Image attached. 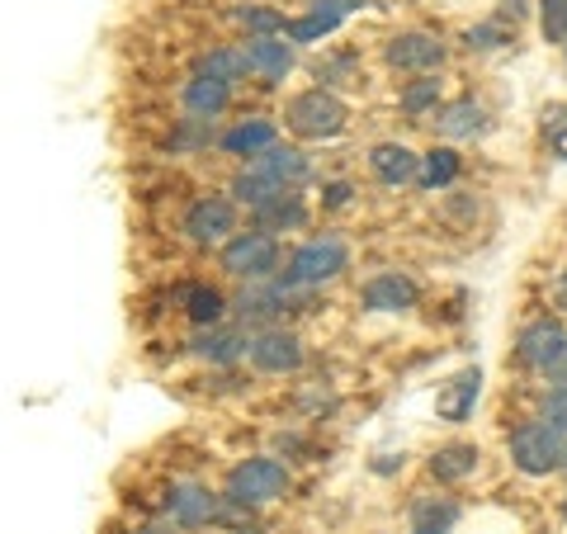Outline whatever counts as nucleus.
Here are the masks:
<instances>
[{
  "mask_svg": "<svg viewBox=\"0 0 567 534\" xmlns=\"http://www.w3.org/2000/svg\"><path fill=\"white\" fill-rule=\"evenodd\" d=\"M477 398H483V369L464 364V369H454L450 379L440 383V393H435V417L445 421V425H464V421L473 417Z\"/></svg>",
  "mask_w": 567,
  "mask_h": 534,
  "instance_id": "obj_16",
  "label": "nucleus"
},
{
  "mask_svg": "<svg viewBox=\"0 0 567 534\" xmlns=\"http://www.w3.org/2000/svg\"><path fill=\"white\" fill-rule=\"evenodd\" d=\"M398 110L406 123H435V114L445 110V76H412L398 91Z\"/></svg>",
  "mask_w": 567,
  "mask_h": 534,
  "instance_id": "obj_24",
  "label": "nucleus"
},
{
  "mask_svg": "<svg viewBox=\"0 0 567 534\" xmlns=\"http://www.w3.org/2000/svg\"><path fill=\"white\" fill-rule=\"evenodd\" d=\"M336 29H341V20H327V14L298 10V14H289V33H284V39H289V43H298V48H312V43L331 39Z\"/></svg>",
  "mask_w": 567,
  "mask_h": 534,
  "instance_id": "obj_31",
  "label": "nucleus"
},
{
  "mask_svg": "<svg viewBox=\"0 0 567 534\" xmlns=\"http://www.w3.org/2000/svg\"><path fill=\"white\" fill-rule=\"evenodd\" d=\"M223 492H213L199 477H175L162 492V515L181 530H218L223 525Z\"/></svg>",
  "mask_w": 567,
  "mask_h": 534,
  "instance_id": "obj_9",
  "label": "nucleus"
},
{
  "mask_svg": "<svg viewBox=\"0 0 567 534\" xmlns=\"http://www.w3.org/2000/svg\"><path fill=\"white\" fill-rule=\"evenodd\" d=\"M275 450H279L284 459H298V454L308 450V440L298 435V431H279V435H275Z\"/></svg>",
  "mask_w": 567,
  "mask_h": 534,
  "instance_id": "obj_39",
  "label": "nucleus"
},
{
  "mask_svg": "<svg viewBox=\"0 0 567 534\" xmlns=\"http://www.w3.org/2000/svg\"><path fill=\"white\" fill-rule=\"evenodd\" d=\"M270 147H279V119H270V114H241V119L227 123L223 137H218V152L233 156L241 166H251L256 156H265Z\"/></svg>",
  "mask_w": 567,
  "mask_h": 534,
  "instance_id": "obj_14",
  "label": "nucleus"
},
{
  "mask_svg": "<svg viewBox=\"0 0 567 534\" xmlns=\"http://www.w3.org/2000/svg\"><path fill=\"white\" fill-rule=\"evenodd\" d=\"M369 175L383 185V189H402V185H416L421 181V152L416 147H406V142H374L369 147Z\"/></svg>",
  "mask_w": 567,
  "mask_h": 534,
  "instance_id": "obj_15",
  "label": "nucleus"
},
{
  "mask_svg": "<svg viewBox=\"0 0 567 534\" xmlns=\"http://www.w3.org/2000/svg\"><path fill=\"white\" fill-rule=\"evenodd\" d=\"M251 171L265 175V181L279 185V189H303L312 175H317V171H312V156L298 147V142H279V147H270L265 156H256Z\"/></svg>",
  "mask_w": 567,
  "mask_h": 534,
  "instance_id": "obj_18",
  "label": "nucleus"
},
{
  "mask_svg": "<svg viewBox=\"0 0 567 534\" xmlns=\"http://www.w3.org/2000/svg\"><path fill=\"white\" fill-rule=\"evenodd\" d=\"M308 71H312V81L322 85V91H336V95H341L346 85H360L364 62H360V52H354V48H327L322 58H312V62H308Z\"/></svg>",
  "mask_w": 567,
  "mask_h": 534,
  "instance_id": "obj_25",
  "label": "nucleus"
},
{
  "mask_svg": "<svg viewBox=\"0 0 567 534\" xmlns=\"http://www.w3.org/2000/svg\"><path fill=\"white\" fill-rule=\"evenodd\" d=\"M544 383H548V388H567V355H563L554 369H548V379H544Z\"/></svg>",
  "mask_w": 567,
  "mask_h": 534,
  "instance_id": "obj_42",
  "label": "nucleus"
},
{
  "mask_svg": "<svg viewBox=\"0 0 567 534\" xmlns=\"http://www.w3.org/2000/svg\"><path fill=\"white\" fill-rule=\"evenodd\" d=\"M539 33H544V43H554L563 48L567 43V0H539Z\"/></svg>",
  "mask_w": 567,
  "mask_h": 534,
  "instance_id": "obj_35",
  "label": "nucleus"
},
{
  "mask_svg": "<svg viewBox=\"0 0 567 534\" xmlns=\"http://www.w3.org/2000/svg\"><path fill=\"white\" fill-rule=\"evenodd\" d=\"M464 515V506L445 492H416L412 506H406V521L412 530H454V521Z\"/></svg>",
  "mask_w": 567,
  "mask_h": 534,
  "instance_id": "obj_28",
  "label": "nucleus"
},
{
  "mask_svg": "<svg viewBox=\"0 0 567 534\" xmlns=\"http://www.w3.org/2000/svg\"><path fill=\"white\" fill-rule=\"evenodd\" d=\"M218 137H223V129L213 119H175V129H171V137H166V152L171 156H204V152H213L218 147Z\"/></svg>",
  "mask_w": 567,
  "mask_h": 534,
  "instance_id": "obj_27",
  "label": "nucleus"
},
{
  "mask_svg": "<svg viewBox=\"0 0 567 534\" xmlns=\"http://www.w3.org/2000/svg\"><path fill=\"white\" fill-rule=\"evenodd\" d=\"M567 355V322L563 312H535L529 322H520L516 346H511V360H516L520 373H535V379H548V369Z\"/></svg>",
  "mask_w": 567,
  "mask_h": 534,
  "instance_id": "obj_7",
  "label": "nucleus"
},
{
  "mask_svg": "<svg viewBox=\"0 0 567 534\" xmlns=\"http://www.w3.org/2000/svg\"><path fill=\"white\" fill-rule=\"evenodd\" d=\"M181 312L189 317V327H218L233 317V294H223L208 279H189L181 289Z\"/></svg>",
  "mask_w": 567,
  "mask_h": 534,
  "instance_id": "obj_21",
  "label": "nucleus"
},
{
  "mask_svg": "<svg viewBox=\"0 0 567 534\" xmlns=\"http://www.w3.org/2000/svg\"><path fill=\"white\" fill-rule=\"evenodd\" d=\"M279 123L298 142H336L350 129V104H346V95L322 91V85H303V91H293L284 100Z\"/></svg>",
  "mask_w": 567,
  "mask_h": 534,
  "instance_id": "obj_2",
  "label": "nucleus"
},
{
  "mask_svg": "<svg viewBox=\"0 0 567 534\" xmlns=\"http://www.w3.org/2000/svg\"><path fill=\"white\" fill-rule=\"evenodd\" d=\"M535 417L548 425V431H558L567 440V388H539V398H535Z\"/></svg>",
  "mask_w": 567,
  "mask_h": 534,
  "instance_id": "obj_33",
  "label": "nucleus"
},
{
  "mask_svg": "<svg viewBox=\"0 0 567 534\" xmlns=\"http://www.w3.org/2000/svg\"><path fill=\"white\" fill-rule=\"evenodd\" d=\"M506 454H511V469L525 473V477H554L567 464V440L558 431H548L539 417H525V421L511 425Z\"/></svg>",
  "mask_w": 567,
  "mask_h": 534,
  "instance_id": "obj_6",
  "label": "nucleus"
},
{
  "mask_svg": "<svg viewBox=\"0 0 567 534\" xmlns=\"http://www.w3.org/2000/svg\"><path fill=\"white\" fill-rule=\"evenodd\" d=\"M563 66H567V43H563Z\"/></svg>",
  "mask_w": 567,
  "mask_h": 534,
  "instance_id": "obj_46",
  "label": "nucleus"
},
{
  "mask_svg": "<svg viewBox=\"0 0 567 534\" xmlns=\"http://www.w3.org/2000/svg\"><path fill=\"white\" fill-rule=\"evenodd\" d=\"M194 76H208V81H223V85H237L251 81V62H246V43H213L194 58Z\"/></svg>",
  "mask_w": 567,
  "mask_h": 534,
  "instance_id": "obj_22",
  "label": "nucleus"
},
{
  "mask_svg": "<svg viewBox=\"0 0 567 534\" xmlns=\"http://www.w3.org/2000/svg\"><path fill=\"white\" fill-rule=\"evenodd\" d=\"M128 534H181V525H171L166 515H162V521H142V525H133Z\"/></svg>",
  "mask_w": 567,
  "mask_h": 534,
  "instance_id": "obj_41",
  "label": "nucleus"
},
{
  "mask_svg": "<svg viewBox=\"0 0 567 534\" xmlns=\"http://www.w3.org/2000/svg\"><path fill=\"white\" fill-rule=\"evenodd\" d=\"M237 233H241V208L233 204L227 189L194 194L181 213V237L194 246V251H223Z\"/></svg>",
  "mask_w": 567,
  "mask_h": 534,
  "instance_id": "obj_5",
  "label": "nucleus"
},
{
  "mask_svg": "<svg viewBox=\"0 0 567 534\" xmlns=\"http://www.w3.org/2000/svg\"><path fill=\"white\" fill-rule=\"evenodd\" d=\"M563 473H567V464H563Z\"/></svg>",
  "mask_w": 567,
  "mask_h": 534,
  "instance_id": "obj_47",
  "label": "nucleus"
},
{
  "mask_svg": "<svg viewBox=\"0 0 567 534\" xmlns=\"http://www.w3.org/2000/svg\"><path fill=\"white\" fill-rule=\"evenodd\" d=\"M289 492H293V469H289V459H279V454H246L223 477V496H233V502L251 506V511L275 506Z\"/></svg>",
  "mask_w": 567,
  "mask_h": 534,
  "instance_id": "obj_3",
  "label": "nucleus"
},
{
  "mask_svg": "<svg viewBox=\"0 0 567 534\" xmlns=\"http://www.w3.org/2000/svg\"><path fill=\"white\" fill-rule=\"evenodd\" d=\"M412 534H454V530H412Z\"/></svg>",
  "mask_w": 567,
  "mask_h": 534,
  "instance_id": "obj_43",
  "label": "nucleus"
},
{
  "mask_svg": "<svg viewBox=\"0 0 567 534\" xmlns=\"http://www.w3.org/2000/svg\"><path fill=\"white\" fill-rule=\"evenodd\" d=\"M477 469H483V450H477L473 440H445V444L431 450V459H425V473H431L440 487L468 483Z\"/></svg>",
  "mask_w": 567,
  "mask_h": 534,
  "instance_id": "obj_19",
  "label": "nucleus"
},
{
  "mask_svg": "<svg viewBox=\"0 0 567 534\" xmlns=\"http://www.w3.org/2000/svg\"><path fill=\"white\" fill-rule=\"evenodd\" d=\"M548 298H554V312L567 317V260L558 265V275H554V289H548Z\"/></svg>",
  "mask_w": 567,
  "mask_h": 534,
  "instance_id": "obj_40",
  "label": "nucleus"
},
{
  "mask_svg": "<svg viewBox=\"0 0 567 534\" xmlns=\"http://www.w3.org/2000/svg\"><path fill=\"white\" fill-rule=\"evenodd\" d=\"M251 336L256 331H246L241 322L227 317L218 327H194L185 350L208 369H237V364H246V355H251Z\"/></svg>",
  "mask_w": 567,
  "mask_h": 534,
  "instance_id": "obj_11",
  "label": "nucleus"
},
{
  "mask_svg": "<svg viewBox=\"0 0 567 534\" xmlns=\"http://www.w3.org/2000/svg\"><path fill=\"white\" fill-rule=\"evenodd\" d=\"M450 62V43L431 29H398L393 39L383 43V66L398 71V76H440Z\"/></svg>",
  "mask_w": 567,
  "mask_h": 534,
  "instance_id": "obj_8",
  "label": "nucleus"
},
{
  "mask_svg": "<svg viewBox=\"0 0 567 534\" xmlns=\"http://www.w3.org/2000/svg\"><path fill=\"white\" fill-rule=\"evenodd\" d=\"M539 133L554 152V162H567V100H548L539 110Z\"/></svg>",
  "mask_w": 567,
  "mask_h": 534,
  "instance_id": "obj_32",
  "label": "nucleus"
},
{
  "mask_svg": "<svg viewBox=\"0 0 567 534\" xmlns=\"http://www.w3.org/2000/svg\"><path fill=\"white\" fill-rule=\"evenodd\" d=\"M458 175H464V156H458V147H450V142H435L431 152H421V181H416V189H425V194L454 189Z\"/></svg>",
  "mask_w": 567,
  "mask_h": 534,
  "instance_id": "obj_26",
  "label": "nucleus"
},
{
  "mask_svg": "<svg viewBox=\"0 0 567 534\" xmlns=\"http://www.w3.org/2000/svg\"><path fill=\"white\" fill-rule=\"evenodd\" d=\"M233 85H223V81H208V76H194L189 71V81L181 85V110L189 119H213L218 123L227 110H233Z\"/></svg>",
  "mask_w": 567,
  "mask_h": 534,
  "instance_id": "obj_23",
  "label": "nucleus"
},
{
  "mask_svg": "<svg viewBox=\"0 0 567 534\" xmlns=\"http://www.w3.org/2000/svg\"><path fill=\"white\" fill-rule=\"evenodd\" d=\"M369 6V0H303V10H312V14H327V20H350V14H360Z\"/></svg>",
  "mask_w": 567,
  "mask_h": 534,
  "instance_id": "obj_37",
  "label": "nucleus"
},
{
  "mask_svg": "<svg viewBox=\"0 0 567 534\" xmlns=\"http://www.w3.org/2000/svg\"><path fill=\"white\" fill-rule=\"evenodd\" d=\"M496 14H502V20H511V24H520V20H529V14H539V0H502V6H496Z\"/></svg>",
  "mask_w": 567,
  "mask_h": 534,
  "instance_id": "obj_38",
  "label": "nucleus"
},
{
  "mask_svg": "<svg viewBox=\"0 0 567 534\" xmlns=\"http://www.w3.org/2000/svg\"><path fill=\"white\" fill-rule=\"evenodd\" d=\"M204 534H237V530H204Z\"/></svg>",
  "mask_w": 567,
  "mask_h": 534,
  "instance_id": "obj_44",
  "label": "nucleus"
},
{
  "mask_svg": "<svg viewBox=\"0 0 567 534\" xmlns=\"http://www.w3.org/2000/svg\"><path fill=\"white\" fill-rule=\"evenodd\" d=\"M293 407H298V412H303L308 421H322V417H331L336 407H341V398L331 393V383H308L303 393L293 398Z\"/></svg>",
  "mask_w": 567,
  "mask_h": 534,
  "instance_id": "obj_34",
  "label": "nucleus"
},
{
  "mask_svg": "<svg viewBox=\"0 0 567 534\" xmlns=\"http://www.w3.org/2000/svg\"><path fill=\"white\" fill-rule=\"evenodd\" d=\"M246 62H251V81L260 85H284L289 71L298 66V43L279 39H246Z\"/></svg>",
  "mask_w": 567,
  "mask_h": 534,
  "instance_id": "obj_20",
  "label": "nucleus"
},
{
  "mask_svg": "<svg viewBox=\"0 0 567 534\" xmlns=\"http://www.w3.org/2000/svg\"><path fill=\"white\" fill-rule=\"evenodd\" d=\"M233 20L246 29V39H279V33H289V14L275 6H260V0L233 6Z\"/></svg>",
  "mask_w": 567,
  "mask_h": 534,
  "instance_id": "obj_29",
  "label": "nucleus"
},
{
  "mask_svg": "<svg viewBox=\"0 0 567 534\" xmlns=\"http://www.w3.org/2000/svg\"><path fill=\"white\" fill-rule=\"evenodd\" d=\"M284 260H289L284 242L246 223L241 233L218 251V270L233 279V284H265V279H279L284 275Z\"/></svg>",
  "mask_w": 567,
  "mask_h": 534,
  "instance_id": "obj_4",
  "label": "nucleus"
},
{
  "mask_svg": "<svg viewBox=\"0 0 567 534\" xmlns=\"http://www.w3.org/2000/svg\"><path fill=\"white\" fill-rule=\"evenodd\" d=\"M563 521H567V496H563Z\"/></svg>",
  "mask_w": 567,
  "mask_h": 534,
  "instance_id": "obj_45",
  "label": "nucleus"
},
{
  "mask_svg": "<svg viewBox=\"0 0 567 534\" xmlns=\"http://www.w3.org/2000/svg\"><path fill=\"white\" fill-rule=\"evenodd\" d=\"M346 275H350V242L341 233H308L303 242L289 246V260H284V279L317 294Z\"/></svg>",
  "mask_w": 567,
  "mask_h": 534,
  "instance_id": "obj_1",
  "label": "nucleus"
},
{
  "mask_svg": "<svg viewBox=\"0 0 567 534\" xmlns=\"http://www.w3.org/2000/svg\"><path fill=\"white\" fill-rule=\"evenodd\" d=\"M360 308L379 317H402L421 308V284L406 270H374L360 284Z\"/></svg>",
  "mask_w": 567,
  "mask_h": 534,
  "instance_id": "obj_12",
  "label": "nucleus"
},
{
  "mask_svg": "<svg viewBox=\"0 0 567 534\" xmlns=\"http://www.w3.org/2000/svg\"><path fill=\"white\" fill-rule=\"evenodd\" d=\"M458 39H464L468 52H502V48L516 43V24L502 20V14H487V20L468 24L464 33H458Z\"/></svg>",
  "mask_w": 567,
  "mask_h": 534,
  "instance_id": "obj_30",
  "label": "nucleus"
},
{
  "mask_svg": "<svg viewBox=\"0 0 567 534\" xmlns=\"http://www.w3.org/2000/svg\"><path fill=\"white\" fill-rule=\"evenodd\" d=\"M350 204H354V185H350V181H322L317 208H322V213H346Z\"/></svg>",
  "mask_w": 567,
  "mask_h": 534,
  "instance_id": "obj_36",
  "label": "nucleus"
},
{
  "mask_svg": "<svg viewBox=\"0 0 567 534\" xmlns=\"http://www.w3.org/2000/svg\"><path fill=\"white\" fill-rule=\"evenodd\" d=\"M435 137L450 142V147H464V142H483L492 133V110L477 95H454L445 100V110L435 114Z\"/></svg>",
  "mask_w": 567,
  "mask_h": 534,
  "instance_id": "obj_13",
  "label": "nucleus"
},
{
  "mask_svg": "<svg viewBox=\"0 0 567 534\" xmlns=\"http://www.w3.org/2000/svg\"><path fill=\"white\" fill-rule=\"evenodd\" d=\"M246 223L260 227V233H270V237L308 233V223H312V204H308V194H303V189H289V194H279V199H270L265 208L246 213Z\"/></svg>",
  "mask_w": 567,
  "mask_h": 534,
  "instance_id": "obj_17",
  "label": "nucleus"
},
{
  "mask_svg": "<svg viewBox=\"0 0 567 534\" xmlns=\"http://www.w3.org/2000/svg\"><path fill=\"white\" fill-rule=\"evenodd\" d=\"M246 364L265 379H293V373H303L308 364V341L298 327H265L251 336V355H246Z\"/></svg>",
  "mask_w": 567,
  "mask_h": 534,
  "instance_id": "obj_10",
  "label": "nucleus"
}]
</instances>
